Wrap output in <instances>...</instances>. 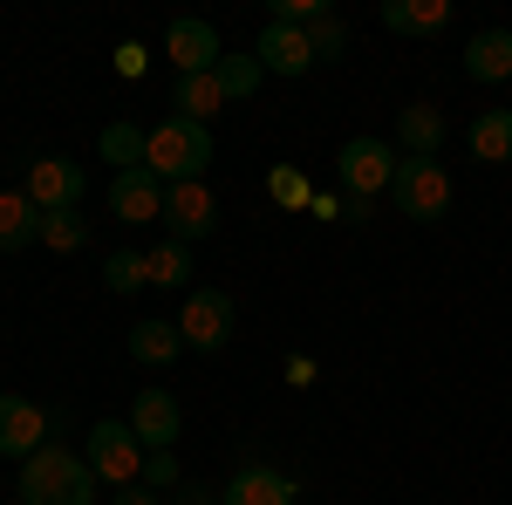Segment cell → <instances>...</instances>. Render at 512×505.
I'll list each match as a JSON object with an SVG mask.
<instances>
[{"label": "cell", "instance_id": "6da1fadb", "mask_svg": "<svg viewBox=\"0 0 512 505\" xmlns=\"http://www.w3.org/2000/svg\"><path fill=\"white\" fill-rule=\"evenodd\" d=\"M96 471L89 458H76L69 444H41L21 465V505H96Z\"/></svg>", "mask_w": 512, "mask_h": 505}, {"label": "cell", "instance_id": "7a4b0ae2", "mask_svg": "<svg viewBox=\"0 0 512 505\" xmlns=\"http://www.w3.org/2000/svg\"><path fill=\"white\" fill-rule=\"evenodd\" d=\"M205 164H212V130L205 123H185V117L151 123L144 171H158L164 185H192V178H205Z\"/></svg>", "mask_w": 512, "mask_h": 505}, {"label": "cell", "instance_id": "3957f363", "mask_svg": "<svg viewBox=\"0 0 512 505\" xmlns=\"http://www.w3.org/2000/svg\"><path fill=\"white\" fill-rule=\"evenodd\" d=\"M390 198H396V212H403V219L437 226V219L451 212V171H444L437 157H403V164H396Z\"/></svg>", "mask_w": 512, "mask_h": 505}, {"label": "cell", "instance_id": "277c9868", "mask_svg": "<svg viewBox=\"0 0 512 505\" xmlns=\"http://www.w3.org/2000/svg\"><path fill=\"white\" fill-rule=\"evenodd\" d=\"M82 458H89V471L103 478V485H137V471H144V444H137V430L123 424V417H103V424H89V437H82Z\"/></svg>", "mask_w": 512, "mask_h": 505}, {"label": "cell", "instance_id": "5b68a950", "mask_svg": "<svg viewBox=\"0 0 512 505\" xmlns=\"http://www.w3.org/2000/svg\"><path fill=\"white\" fill-rule=\"evenodd\" d=\"M396 164H403L396 144H383V137H349L342 157H335V178H342L349 198H369V205H376V192L396 185Z\"/></svg>", "mask_w": 512, "mask_h": 505}, {"label": "cell", "instance_id": "8992f818", "mask_svg": "<svg viewBox=\"0 0 512 505\" xmlns=\"http://www.w3.org/2000/svg\"><path fill=\"white\" fill-rule=\"evenodd\" d=\"M233 328H239V314H233V294H226V287H192V294H185V314H178L185 349L219 355L233 342Z\"/></svg>", "mask_w": 512, "mask_h": 505}, {"label": "cell", "instance_id": "52a82bcc", "mask_svg": "<svg viewBox=\"0 0 512 505\" xmlns=\"http://www.w3.org/2000/svg\"><path fill=\"white\" fill-rule=\"evenodd\" d=\"M123 424L137 430L144 451H171V444L185 437V410H178V396H171L164 383H144L137 396H130V417H123Z\"/></svg>", "mask_w": 512, "mask_h": 505}, {"label": "cell", "instance_id": "ba28073f", "mask_svg": "<svg viewBox=\"0 0 512 505\" xmlns=\"http://www.w3.org/2000/svg\"><path fill=\"white\" fill-rule=\"evenodd\" d=\"M41 444H55V417L28 396H0V458L28 465Z\"/></svg>", "mask_w": 512, "mask_h": 505}, {"label": "cell", "instance_id": "9c48e42d", "mask_svg": "<svg viewBox=\"0 0 512 505\" xmlns=\"http://www.w3.org/2000/svg\"><path fill=\"white\" fill-rule=\"evenodd\" d=\"M158 226H171L178 246H198L205 233H219V198L205 192V178H192V185H164V219Z\"/></svg>", "mask_w": 512, "mask_h": 505}, {"label": "cell", "instance_id": "30bf717a", "mask_svg": "<svg viewBox=\"0 0 512 505\" xmlns=\"http://www.w3.org/2000/svg\"><path fill=\"white\" fill-rule=\"evenodd\" d=\"M164 55L178 62V76H212L219 69V28L212 21H198V14H178L171 28H164Z\"/></svg>", "mask_w": 512, "mask_h": 505}, {"label": "cell", "instance_id": "8fae6325", "mask_svg": "<svg viewBox=\"0 0 512 505\" xmlns=\"http://www.w3.org/2000/svg\"><path fill=\"white\" fill-rule=\"evenodd\" d=\"M21 192L35 198L41 212H76V205H82V164H76V157H35Z\"/></svg>", "mask_w": 512, "mask_h": 505}, {"label": "cell", "instance_id": "7c38bea8", "mask_svg": "<svg viewBox=\"0 0 512 505\" xmlns=\"http://www.w3.org/2000/svg\"><path fill=\"white\" fill-rule=\"evenodd\" d=\"M253 62L267 69V76H308L315 69V48H308V28H287V21H267L260 41H253Z\"/></svg>", "mask_w": 512, "mask_h": 505}, {"label": "cell", "instance_id": "4fadbf2b", "mask_svg": "<svg viewBox=\"0 0 512 505\" xmlns=\"http://www.w3.org/2000/svg\"><path fill=\"white\" fill-rule=\"evenodd\" d=\"M110 212L123 226H158L164 219V178L158 171H117L110 178Z\"/></svg>", "mask_w": 512, "mask_h": 505}, {"label": "cell", "instance_id": "5bb4252c", "mask_svg": "<svg viewBox=\"0 0 512 505\" xmlns=\"http://www.w3.org/2000/svg\"><path fill=\"white\" fill-rule=\"evenodd\" d=\"M301 492H294V478L274 465H239L233 478H226V492H219V505H294Z\"/></svg>", "mask_w": 512, "mask_h": 505}, {"label": "cell", "instance_id": "9a60e30c", "mask_svg": "<svg viewBox=\"0 0 512 505\" xmlns=\"http://www.w3.org/2000/svg\"><path fill=\"white\" fill-rule=\"evenodd\" d=\"M444 110L437 103H403L396 110V157H437L444 151Z\"/></svg>", "mask_w": 512, "mask_h": 505}, {"label": "cell", "instance_id": "2e32d148", "mask_svg": "<svg viewBox=\"0 0 512 505\" xmlns=\"http://www.w3.org/2000/svg\"><path fill=\"white\" fill-rule=\"evenodd\" d=\"M465 76L472 82H512V28H478L465 41Z\"/></svg>", "mask_w": 512, "mask_h": 505}, {"label": "cell", "instance_id": "e0dca14e", "mask_svg": "<svg viewBox=\"0 0 512 505\" xmlns=\"http://www.w3.org/2000/svg\"><path fill=\"white\" fill-rule=\"evenodd\" d=\"M178 355H185L178 321H158V314H151V321H137V328H130V362H144V369H171Z\"/></svg>", "mask_w": 512, "mask_h": 505}, {"label": "cell", "instance_id": "ac0fdd59", "mask_svg": "<svg viewBox=\"0 0 512 505\" xmlns=\"http://www.w3.org/2000/svg\"><path fill=\"white\" fill-rule=\"evenodd\" d=\"M41 246V205L28 192H0V253Z\"/></svg>", "mask_w": 512, "mask_h": 505}, {"label": "cell", "instance_id": "d6986e66", "mask_svg": "<svg viewBox=\"0 0 512 505\" xmlns=\"http://www.w3.org/2000/svg\"><path fill=\"white\" fill-rule=\"evenodd\" d=\"M390 35H437L444 21H451V0H383V14H376Z\"/></svg>", "mask_w": 512, "mask_h": 505}, {"label": "cell", "instance_id": "ffe728a7", "mask_svg": "<svg viewBox=\"0 0 512 505\" xmlns=\"http://www.w3.org/2000/svg\"><path fill=\"white\" fill-rule=\"evenodd\" d=\"M219 110H226V89H219V76H178V89H171V117L212 123Z\"/></svg>", "mask_w": 512, "mask_h": 505}, {"label": "cell", "instance_id": "44dd1931", "mask_svg": "<svg viewBox=\"0 0 512 505\" xmlns=\"http://www.w3.org/2000/svg\"><path fill=\"white\" fill-rule=\"evenodd\" d=\"M465 144H472L478 164H512V110H478Z\"/></svg>", "mask_w": 512, "mask_h": 505}, {"label": "cell", "instance_id": "7402d4cb", "mask_svg": "<svg viewBox=\"0 0 512 505\" xmlns=\"http://www.w3.org/2000/svg\"><path fill=\"white\" fill-rule=\"evenodd\" d=\"M96 151H103V164H117V171H144V151H151V130H137V123H103Z\"/></svg>", "mask_w": 512, "mask_h": 505}, {"label": "cell", "instance_id": "603a6c76", "mask_svg": "<svg viewBox=\"0 0 512 505\" xmlns=\"http://www.w3.org/2000/svg\"><path fill=\"white\" fill-rule=\"evenodd\" d=\"M103 287L110 294H137V287H151V253H137V246H123L103 260Z\"/></svg>", "mask_w": 512, "mask_h": 505}, {"label": "cell", "instance_id": "cb8c5ba5", "mask_svg": "<svg viewBox=\"0 0 512 505\" xmlns=\"http://www.w3.org/2000/svg\"><path fill=\"white\" fill-rule=\"evenodd\" d=\"M212 76H219V89H226V103H246V96L267 82V69H260V62H253V48H246V55H219V69H212Z\"/></svg>", "mask_w": 512, "mask_h": 505}, {"label": "cell", "instance_id": "d4e9b609", "mask_svg": "<svg viewBox=\"0 0 512 505\" xmlns=\"http://www.w3.org/2000/svg\"><path fill=\"white\" fill-rule=\"evenodd\" d=\"M41 246H48V253H82V246H89V219H82V205H76V212H41Z\"/></svg>", "mask_w": 512, "mask_h": 505}, {"label": "cell", "instance_id": "484cf974", "mask_svg": "<svg viewBox=\"0 0 512 505\" xmlns=\"http://www.w3.org/2000/svg\"><path fill=\"white\" fill-rule=\"evenodd\" d=\"M185 280H192V246H178V239L151 246V287H178L185 294Z\"/></svg>", "mask_w": 512, "mask_h": 505}, {"label": "cell", "instance_id": "4316f807", "mask_svg": "<svg viewBox=\"0 0 512 505\" xmlns=\"http://www.w3.org/2000/svg\"><path fill=\"white\" fill-rule=\"evenodd\" d=\"M308 48H315V62H342V55H349V28H342V14H335V7L308 21Z\"/></svg>", "mask_w": 512, "mask_h": 505}, {"label": "cell", "instance_id": "83f0119b", "mask_svg": "<svg viewBox=\"0 0 512 505\" xmlns=\"http://www.w3.org/2000/svg\"><path fill=\"white\" fill-rule=\"evenodd\" d=\"M267 198H274V205H287V212H308V205H315L308 178H301L294 164H274V171H267Z\"/></svg>", "mask_w": 512, "mask_h": 505}, {"label": "cell", "instance_id": "f1b7e54d", "mask_svg": "<svg viewBox=\"0 0 512 505\" xmlns=\"http://www.w3.org/2000/svg\"><path fill=\"white\" fill-rule=\"evenodd\" d=\"M137 485H144V492H178V485H185V471H178V458H171V451H144V471H137Z\"/></svg>", "mask_w": 512, "mask_h": 505}, {"label": "cell", "instance_id": "f546056e", "mask_svg": "<svg viewBox=\"0 0 512 505\" xmlns=\"http://www.w3.org/2000/svg\"><path fill=\"white\" fill-rule=\"evenodd\" d=\"M144 69H151V48H144V41H117V76H144Z\"/></svg>", "mask_w": 512, "mask_h": 505}, {"label": "cell", "instance_id": "4dcf8cb0", "mask_svg": "<svg viewBox=\"0 0 512 505\" xmlns=\"http://www.w3.org/2000/svg\"><path fill=\"white\" fill-rule=\"evenodd\" d=\"M171 505H219V492H205V485H192V478H185V485H178V499Z\"/></svg>", "mask_w": 512, "mask_h": 505}, {"label": "cell", "instance_id": "1f68e13d", "mask_svg": "<svg viewBox=\"0 0 512 505\" xmlns=\"http://www.w3.org/2000/svg\"><path fill=\"white\" fill-rule=\"evenodd\" d=\"M110 505H164L158 492H144V485H123V492H110Z\"/></svg>", "mask_w": 512, "mask_h": 505}]
</instances>
